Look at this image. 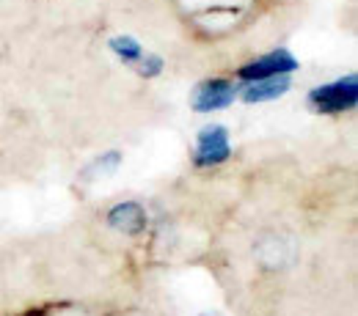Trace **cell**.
<instances>
[{
	"label": "cell",
	"instance_id": "obj_1",
	"mask_svg": "<svg viewBox=\"0 0 358 316\" xmlns=\"http://www.w3.org/2000/svg\"><path fill=\"white\" fill-rule=\"evenodd\" d=\"M358 99V80L356 75H350L348 80H334L322 89L312 91V102L320 113H345L356 105Z\"/></svg>",
	"mask_w": 358,
	"mask_h": 316
},
{
	"label": "cell",
	"instance_id": "obj_2",
	"mask_svg": "<svg viewBox=\"0 0 358 316\" xmlns=\"http://www.w3.org/2000/svg\"><path fill=\"white\" fill-rule=\"evenodd\" d=\"M295 66H298V61L287 50H275V52H270L265 58L243 66L240 77L248 80V83H259V80H270V77H287Z\"/></svg>",
	"mask_w": 358,
	"mask_h": 316
},
{
	"label": "cell",
	"instance_id": "obj_3",
	"mask_svg": "<svg viewBox=\"0 0 358 316\" xmlns=\"http://www.w3.org/2000/svg\"><path fill=\"white\" fill-rule=\"evenodd\" d=\"M231 149H229V133L224 127L213 124L204 127L199 133V149H196V163L199 165H221L229 160Z\"/></svg>",
	"mask_w": 358,
	"mask_h": 316
},
{
	"label": "cell",
	"instance_id": "obj_4",
	"mask_svg": "<svg viewBox=\"0 0 358 316\" xmlns=\"http://www.w3.org/2000/svg\"><path fill=\"white\" fill-rule=\"evenodd\" d=\"M234 86L226 83V80H207L201 83L196 93H193V107L199 113H210V110H221V107H229L234 102Z\"/></svg>",
	"mask_w": 358,
	"mask_h": 316
},
{
	"label": "cell",
	"instance_id": "obj_5",
	"mask_svg": "<svg viewBox=\"0 0 358 316\" xmlns=\"http://www.w3.org/2000/svg\"><path fill=\"white\" fill-rule=\"evenodd\" d=\"M287 89H289V77H270V80H259V83L248 86L245 99L248 102H268V99L281 96Z\"/></svg>",
	"mask_w": 358,
	"mask_h": 316
},
{
	"label": "cell",
	"instance_id": "obj_6",
	"mask_svg": "<svg viewBox=\"0 0 358 316\" xmlns=\"http://www.w3.org/2000/svg\"><path fill=\"white\" fill-rule=\"evenodd\" d=\"M110 226L138 231V228L143 226V212H141V206H138V204H119V206L110 212Z\"/></svg>",
	"mask_w": 358,
	"mask_h": 316
},
{
	"label": "cell",
	"instance_id": "obj_7",
	"mask_svg": "<svg viewBox=\"0 0 358 316\" xmlns=\"http://www.w3.org/2000/svg\"><path fill=\"white\" fill-rule=\"evenodd\" d=\"M110 50H113L124 63H141V58H143V47L138 45L135 39H130V36H116V39L110 42Z\"/></svg>",
	"mask_w": 358,
	"mask_h": 316
}]
</instances>
